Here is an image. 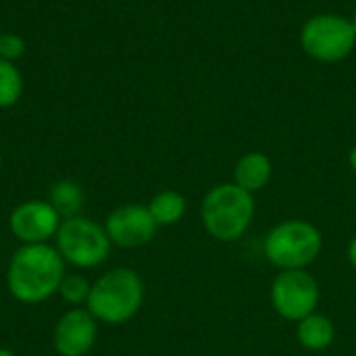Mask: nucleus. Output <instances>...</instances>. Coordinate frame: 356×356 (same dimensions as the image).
Wrapping results in <instances>:
<instances>
[{"mask_svg":"<svg viewBox=\"0 0 356 356\" xmlns=\"http://www.w3.org/2000/svg\"><path fill=\"white\" fill-rule=\"evenodd\" d=\"M65 261L50 244H21L6 267V290L21 305H42L58 294Z\"/></svg>","mask_w":356,"mask_h":356,"instance_id":"nucleus-1","label":"nucleus"},{"mask_svg":"<svg viewBox=\"0 0 356 356\" xmlns=\"http://www.w3.org/2000/svg\"><path fill=\"white\" fill-rule=\"evenodd\" d=\"M144 302V282L127 267H117L102 273L90 290L86 309L98 323L123 325L131 321Z\"/></svg>","mask_w":356,"mask_h":356,"instance_id":"nucleus-2","label":"nucleus"},{"mask_svg":"<svg viewBox=\"0 0 356 356\" xmlns=\"http://www.w3.org/2000/svg\"><path fill=\"white\" fill-rule=\"evenodd\" d=\"M254 194L238 184L215 186L202 200L200 217L204 229L221 242H234L250 227L254 219Z\"/></svg>","mask_w":356,"mask_h":356,"instance_id":"nucleus-3","label":"nucleus"},{"mask_svg":"<svg viewBox=\"0 0 356 356\" xmlns=\"http://www.w3.org/2000/svg\"><path fill=\"white\" fill-rule=\"evenodd\" d=\"M323 250L321 232L300 219L282 221L265 238V257L282 271L305 269L317 261Z\"/></svg>","mask_w":356,"mask_h":356,"instance_id":"nucleus-4","label":"nucleus"},{"mask_svg":"<svg viewBox=\"0 0 356 356\" xmlns=\"http://www.w3.org/2000/svg\"><path fill=\"white\" fill-rule=\"evenodd\" d=\"M54 248L63 257L65 265L75 269H94L108 259L113 242L104 225L90 217L77 215L63 219L54 238Z\"/></svg>","mask_w":356,"mask_h":356,"instance_id":"nucleus-5","label":"nucleus"},{"mask_svg":"<svg viewBox=\"0 0 356 356\" xmlns=\"http://www.w3.org/2000/svg\"><path fill=\"white\" fill-rule=\"evenodd\" d=\"M302 50L319 63H340L353 54L356 35L350 19L336 13H319L300 29Z\"/></svg>","mask_w":356,"mask_h":356,"instance_id":"nucleus-6","label":"nucleus"},{"mask_svg":"<svg viewBox=\"0 0 356 356\" xmlns=\"http://www.w3.org/2000/svg\"><path fill=\"white\" fill-rule=\"evenodd\" d=\"M271 302L280 317L298 323L315 313L319 305V286L305 269L282 271L273 280Z\"/></svg>","mask_w":356,"mask_h":356,"instance_id":"nucleus-7","label":"nucleus"},{"mask_svg":"<svg viewBox=\"0 0 356 356\" xmlns=\"http://www.w3.org/2000/svg\"><path fill=\"white\" fill-rule=\"evenodd\" d=\"M63 217L48 200H25L8 215V229L21 244H48L56 238Z\"/></svg>","mask_w":356,"mask_h":356,"instance_id":"nucleus-8","label":"nucleus"},{"mask_svg":"<svg viewBox=\"0 0 356 356\" xmlns=\"http://www.w3.org/2000/svg\"><path fill=\"white\" fill-rule=\"evenodd\" d=\"M104 229L119 248H138L148 244L154 236L159 225L154 223L148 207L144 204H121L113 213H108L104 221Z\"/></svg>","mask_w":356,"mask_h":356,"instance_id":"nucleus-9","label":"nucleus"},{"mask_svg":"<svg viewBox=\"0 0 356 356\" xmlns=\"http://www.w3.org/2000/svg\"><path fill=\"white\" fill-rule=\"evenodd\" d=\"M96 338L98 321L81 307L63 313L52 330V346L58 356H86L94 348Z\"/></svg>","mask_w":356,"mask_h":356,"instance_id":"nucleus-10","label":"nucleus"},{"mask_svg":"<svg viewBox=\"0 0 356 356\" xmlns=\"http://www.w3.org/2000/svg\"><path fill=\"white\" fill-rule=\"evenodd\" d=\"M273 175V165L267 154L263 152H246L240 156V161L234 167V184H238L242 190L254 194L263 190Z\"/></svg>","mask_w":356,"mask_h":356,"instance_id":"nucleus-11","label":"nucleus"},{"mask_svg":"<svg viewBox=\"0 0 356 356\" xmlns=\"http://www.w3.org/2000/svg\"><path fill=\"white\" fill-rule=\"evenodd\" d=\"M296 338L309 350H325L336 340V327L330 317L313 313L298 321Z\"/></svg>","mask_w":356,"mask_h":356,"instance_id":"nucleus-12","label":"nucleus"},{"mask_svg":"<svg viewBox=\"0 0 356 356\" xmlns=\"http://www.w3.org/2000/svg\"><path fill=\"white\" fill-rule=\"evenodd\" d=\"M146 207H148V211H150V215L159 227H169V225H175L184 219L188 202L179 192L163 190V192L154 194Z\"/></svg>","mask_w":356,"mask_h":356,"instance_id":"nucleus-13","label":"nucleus"},{"mask_svg":"<svg viewBox=\"0 0 356 356\" xmlns=\"http://www.w3.org/2000/svg\"><path fill=\"white\" fill-rule=\"evenodd\" d=\"M48 202L63 219H71L81 215V207L86 202V194L79 184L71 179H60L48 190Z\"/></svg>","mask_w":356,"mask_h":356,"instance_id":"nucleus-14","label":"nucleus"},{"mask_svg":"<svg viewBox=\"0 0 356 356\" xmlns=\"http://www.w3.org/2000/svg\"><path fill=\"white\" fill-rule=\"evenodd\" d=\"M23 94V75L15 63L0 58V108H10Z\"/></svg>","mask_w":356,"mask_h":356,"instance_id":"nucleus-15","label":"nucleus"},{"mask_svg":"<svg viewBox=\"0 0 356 356\" xmlns=\"http://www.w3.org/2000/svg\"><path fill=\"white\" fill-rule=\"evenodd\" d=\"M90 290H92V284L79 275V273H69L63 277L60 282V288H58V296L71 305V307H86L88 298H90Z\"/></svg>","mask_w":356,"mask_h":356,"instance_id":"nucleus-16","label":"nucleus"},{"mask_svg":"<svg viewBox=\"0 0 356 356\" xmlns=\"http://www.w3.org/2000/svg\"><path fill=\"white\" fill-rule=\"evenodd\" d=\"M25 52V40L17 33H0V58L15 63Z\"/></svg>","mask_w":356,"mask_h":356,"instance_id":"nucleus-17","label":"nucleus"},{"mask_svg":"<svg viewBox=\"0 0 356 356\" xmlns=\"http://www.w3.org/2000/svg\"><path fill=\"white\" fill-rule=\"evenodd\" d=\"M346 254H348L350 265L356 269V236L350 240V244H348V252H346Z\"/></svg>","mask_w":356,"mask_h":356,"instance_id":"nucleus-18","label":"nucleus"},{"mask_svg":"<svg viewBox=\"0 0 356 356\" xmlns=\"http://www.w3.org/2000/svg\"><path fill=\"white\" fill-rule=\"evenodd\" d=\"M348 165H350V169L356 173V146H353V150L348 154Z\"/></svg>","mask_w":356,"mask_h":356,"instance_id":"nucleus-19","label":"nucleus"},{"mask_svg":"<svg viewBox=\"0 0 356 356\" xmlns=\"http://www.w3.org/2000/svg\"><path fill=\"white\" fill-rule=\"evenodd\" d=\"M0 356H17L13 350H8V348H0Z\"/></svg>","mask_w":356,"mask_h":356,"instance_id":"nucleus-20","label":"nucleus"},{"mask_svg":"<svg viewBox=\"0 0 356 356\" xmlns=\"http://www.w3.org/2000/svg\"><path fill=\"white\" fill-rule=\"evenodd\" d=\"M350 25H353V29H355V35H356V10L353 13V17H350Z\"/></svg>","mask_w":356,"mask_h":356,"instance_id":"nucleus-21","label":"nucleus"},{"mask_svg":"<svg viewBox=\"0 0 356 356\" xmlns=\"http://www.w3.org/2000/svg\"><path fill=\"white\" fill-rule=\"evenodd\" d=\"M0 165H2V154H0Z\"/></svg>","mask_w":356,"mask_h":356,"instance_id":"nucleus-22","label":"nucleus"}]
</instances>
